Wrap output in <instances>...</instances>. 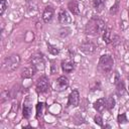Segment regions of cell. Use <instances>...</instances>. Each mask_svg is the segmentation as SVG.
I'll list each match as a JSON object with an SVG mask.
<instances>
[{
    "label": "cell",
    "mask_w": 129,
    "mask_h": 129,
    "mask_svg": "<svg viewBox=\"0 0 129 129\" xmlns=\"http://www.w3.org/2000/svg\"><path fill=\"white\" fill-rule=\"evenodd\" d=\"M103 39L106 43H110L112 41L113 38H112V32H111L110 29H108V28L105 29V31L103 33Z\"/></svg>",
    "instance_id": "16"
},
{
    "label": "cell",
    "mask_w": 129,
    "mask_h": 129,
    "mask_svg": "<svg viewBox=\"0 0 129 129\" xmlns=\"http://www.w3.org/2000/svg\"><path fill=\"white\" fill-rule=\"evenodd\" d=\"M36 71H37L36 68L31 64L30 67H26V68H24V69L21 71V77H22L23 79H30V78L33 77V75L35 74Z\"/></svg>",
    "instance_id": "12"
},
{
    "label": "cell",
    "mask_w": 129,
    "mask_h": 129,
    "mask_svg": "<svg viewBox=\"0 0 129 129\" xmlns=\"http://www.w3.org/2000/svg\"><path fill=\"white\" fill-rule=\"evenodd\" d=\"M53 14H54V10L51 6H46L42 12V20L45 22V23H48L52 17H53Z\"/></svg>",
    "instance_id": "11"
},
{
    "label": "cell",
    "mask_w": 129,
    "mask_h": 129,
    "mask_svg": "<svg viewBox=\"0 0 129 129\" xmlns=\"http://www.w3.org/2000/svg\"><path fill=\"white\" fill-rule=\"evenodd\" d=\"M19 63H20V56H19V54L13 53V54L7 56V57L4 59L2 68H3V71H4V72L10 73V72L15 71V70L18 68Z\"/></svg>",
    "instance_id": "2"
},
{
    "label": "cell",
    "mask_w": 129,
    "mask_h": 129,
    "mask_svg": "<svg viewBox=\"0 0 129 129\" xmlns=\"http://www.w3.org/2000/svg\"><path fill=\"white\" fill-rule=\"evenodd\" d=\"M58 21L61 24H69L72 22V17L67 10L60 9L58 12Z\"/></svg>",
    "instance_id": "9"
},
{
    "label": "cell",
    "mask_w": 129,
    "mask_h": 129,
    "mask_svg": "<svg viewBox=\"0 0 129 129\" xmlns=\"http://www.w3.org/2000/svg\"><path fill=\"white\" fill-rule=\"evenodd\" d=\"M69 87V80L64 76H60L55 81V88L58 91H63Z\"/></svg>",
    "instance_id": "7"
},
{
    "label": "cell",
    "mask_w": 129,
    "mask_h": 129,
    "mask_svg": "<svg viewBox=\"0 0 129 129\" xmlns=\"http://www.w3.org/2000/svg\"><path fill=\"white\" fill-rule=\"evenodd\" d=\"M115 106V100L112 97H109L108 99H106V108L108 110H111L112 108H114Z\"/></svg>",
    "instance_id": "19"
},
{
    "label": "cell",
    "mask_w": 129,
    "mask_h": 129,
    "mask_svg": "<svg viewBox=\"0 0 129 129\" xmlns=\"http://www.w3.org/2000/svg\"><path fill=\"white\" fill-rule=\"evenodd\" d=\"M94 121H95V123L98 124L99 126H103V119H102V117H101L100 115H96V116L94 117Z\"/></svg>",
    "instance_id": "23"
},
{
    "label": "cell",
    "mask_w": 129,
    "mask_h": 129,
    "mask_svg": "<svg viewBox=\"0 0 129 129\" xmlns=\"http://www.w3.org/2000/svg\"><path fill=\"white\" fill-rule=\"evenodd\" d=\"M128 78H129V76H128Z\"/></svg>",
    "instance_id": "26"
},
{
    "label": "cell",
    "mask_w": 129,
    "mask_h": 129,
    "mask_svg": "<svg viewBox=\"0 0 129 129\" xmlns=\"http://www.w3.org/2000/svg\"><path fill=\"white\" fill-rule=\"evenodd\" d=\"M8 6L7 0H0V15H3Z\"/></svg>",
    "instance_id": "20"
},
{
    "label": "cell",
    "mask_w": 129,
    "mask_h": 129,
    "mask_svg": "<svg viewBox=\"0 0 129 129\" xmlns=\"http://www.w3.org/2000/svg\"><path fill=\"white\" fill-rule=\"evenodd\" d=\"M47 49H48V52L50 53V54H52V55H56L58 52H59V49L56 47V46H54V45H51V44H47Z\"/></svg>",
    "instance_id": "18"
},
{
    "label": "cell",
    "mask_w": 129,
    "mask_h": 129,
    "mask_svg": "<svg viewBox=\"0 0 129 129\" xmlns=\"http://www.w3.org/2000/svg\"><path fill=\"white\" fill-rule=\"evenodd\" d=\"M81 50L84 51L87 54H90V53H93L96 50V45L92 41L87 40V41H84L81 44Z\"/></svg>",
    "instance_id": "10"
},
{
    "label": "cell",
    "mask_w": 129,
    "mask_h": 129,
    "mask_svg": "<svg viewBox=\"0 0 129 129\" xmlns=\"http://www.w3.org/2000/svg\"><path fill=\"white\" fill-rule=\"evenodd\" d=\"M125 91V87H124V83L121 82V80H119V83L117 84V92L119 95H123Z\"/></svg>",
    "instance_id": "21"
},
{
    "label": "cell",
    "mask_w": 129,
    "mask_h": 129,
    "mask_svg": "<svg viewBox=\"0 0 129 129\" xmlns=\"http://www.w3.org/2000/svg\"><path fill=\"white\" fill-rule=\"evenodd\" d=\"M81 7H82L81 4L76 0H72L68 3V8L74 15H79L81 13V10H82Z\"/></svg>",
    "instance_id": "8"
},
{
    "label": "cell",
    "mask_w": 129,
    "mask_h": 129,
    "mask_svg": "<svg viewBox=\"0 0 129 129\" xmlns=\"http://www.w3.org/2000/svg\"><path fill=\"white\" fill-rule=\"evenodd\" d=\"M113 64H114V60H113V57L110 55V54H104L100 57L99 59V63H98V69L101 73L103 74H106V73H109L111 72L112 68H113Z\"/></svg>",
    "instance_id": "3"
},
{
    "label": "cell",
    "mask_w": 129,
    "mask_h": 129,
    "mask_svg": "<svg viewBox=\"0 0 129 129\" xmlns=\"http://www.w3.org/2000/svg\"><path fill=\"white\" fill-rule=\"evenodd\" d=\"M106 29L105 22L100 18H92L86 25V33L89 35H100Z\"/></svg>",
    "instance_id": "1"
},
{
    "label": "cell",
    "mask_w": 129,
    "mask_h": 129,
    "mask_svg": "<svg viewBox=\"0 0 129 129\" xmlns=\"http://www.w3.org/2000/svg\"><path fill=\"white\" fill-rule=\"evenodd\" d=\"M61 69L64 73H72L75 69V63L70 60H64L61 62Z\"/></svg>",
    "instance_id": "15"
},
{
    "label": "cell",
    "mask_w": 129,
    "mask_h": 129,
    "mask_svg": "<svg viewBox=\"0 0 129 129\" xmlns=\"http://www.w3.org/2000/svg\"><path fill=\"white\" fill-rule=\"evenodd\" d=\"M32 112V106L29 102V99H26L23 103V117L24 118H29Z\"/></svg>",
    "instance_id": "13"
},
{
    "label": "cell",
    "mask_w": 129,
    "mask_h": 129,
    "mask_svg": "<svg viewBox=\"0 0 129 129\" xmlns=\"http://www.w3.org/2000/svg\"><path fill=\"white\" fill-rule=\"evenodd\" d=\"M104 5H105V0H93V6L98 11H101L104 8Z\"/></svg>",
    "instance_id": "17"
},
{
    "label": "cell",
    "mask_w": 129,
    "mask_h": 129,
    "mask_svg": "<svg viewBox=\"0 0 129 129\" xmlns=\"http://www.w3.org/2000/svg\"><path fill=\"white\" fill-rule=\"evenodd\" d=\"M48 89H49L48 79L45 76L40 77L37 80V83H36V91L40 94H43V93H46L48 91Z\"/></svg>",
    "instance_id": "4"
},
{
    "label": "cell",
    "mask_w": 129,
    "mask_h": 129,
    "mask_svg": "<svg viewBox=\"0 0 129 129\" xmlns=\"http://www.w3.org/2000/svg\"><path fill=\"white\" fill-rule=\"evenodd\" d=\"M42 108H43V104L42 103H38L36 105V117H39L42 115Z\"/></svg>",
    "instance_id": "22"
},
{
    "label": "cell",
    "mask_w": 129,
    "mask_h": 129,
    "mask_svg": "<svg viewBox=\"0 0 129 129\" xmlns=\"http://www.w3.org/2000/svg\"><path fill=\"white\" fill-rule=\"evenodd\" d=\"M118 7H119V2H118V1H116V2H115V4L111 7L110 12H111V13H113V14L117 13V11H118Z\"/></svg>",
    "instance_id": "24"
},
{
    "label": "cell",
    "mask_w": 129,
    "mask_h": 129,
    "mask_svg": "<svg viewBox=\"0 0 129 129\" xmlns=\"http://www.w3.org/2000/svg\"><path fill=\"white\" fill-rule=\"evenodd\" d=\"M94 108L97 112H103L106 109V99H98L95 103H94Z\"/></svg>",
    "instance_id": "14"
},
{
    "label": "cell",
    "mask_w": 129,
    "mask_h": 129,
    "mask_svg": "<svg viewBox=\"0 0 129 129\" xmlns=\"http://www.w3.org/2000/svg\"><path fill=\"white\" fill-rule=\"evenodd\" d=\"M127 121V118H126V115L125 114H120L118 116V122L119 123H124Z\"/></svg>",
    "instance_id": "25"
},
{
    "label": "cell",
    "mask_w": 129,
    "mask_h": 129,
    "mask_svg": "<svg viewBox=\"0 0 129 129\" xmlns=\"http://www.w3.org/2000/svg\"><path fill=\"white\" fill-rule=\"evenodd\" d=\"M31 64L34 66L36 68V70H44L45 68V62L43 59V55L41 53H35L33 55H31Z\"/></svg>",
    "instance_id": "5"
},
{
    "label": "cell",
    "mask_w": 129,
    "mask_h": 129,
    "mask_svg": "<svg viewBox=\"0 0 129 129\" xmlns=\"http://www.w3.org/2000/svg\"><path fill=\"white\" fill-rule=\"evenodd\" d=\"M80 103V93L78 90H73L71 92V94L69 95V101H68V105L69 106H73V107H77Z\"/></svg>",
    "instance_id": "6"
}]
</instances>
